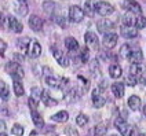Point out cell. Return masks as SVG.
<instances>
[{
    "label": "cell",
    "instance_id": "1",
    "mask_svg": "<svg viewBox=\"0 0 146 136\" xmlns=\"http://www.w3.org/2000/svg\"><path fill=\"white\" fill-rule=\"evenodd\" d=\"M6 70L13 76V79H14V80H22V79L25 77L24 69H22V67H21V65L18 63V62H15V61L8 62L7 66H6Z\"/></svg>",
    "mask_w": 146,
    "mask_h": 136
},
{
    "label": "cell",
    "instance_id": "2",
    "mask_svg": "<svg viewBox=\"0 0 146 136\" xmlns=\"http://www.w3.org/2000/svg\"><path fill=\"white\" fill-rule=\"evenodd\" d=\"M94 8H95V13L101 17H108V15H110V14H113V11H114L113 6L109 4V3H106V1H98V3H95Z\"/></svg>",
    "mask_w": 146,
    "mask_h": 136
},
{
    "label": "cell",
    "instance_id": "3",
    "mask_svg": "<svg viewBox=\"0 0 146 136\" xmlns=\"http://www.w3.org/2000/svg\"><path fill=\"white\" fill-rule=\"evenodd\" d=\"M102 89L101 87H97V88L94 89V92H92V104H94V107H97V109H101V107H104L106 103V98L101 92H102Z\"/></svg>",
    "mask_w": 146,
    "mask_h": 136
},
{
    "label": "cell",
    "instance_id": "4",
    "mask_svg": "<svg viewBox=\"0 0 146 136\" xmlns=\"http://www.w3.org/2000/svg\"><path fill=\"white\" fill-rule=\"evenodd\" d=\"M84 18V10H81L79 6H72L69 8V19L77 24V22H81Z\"/></svg>",
    "mask_w": 146,
    "mask_h": 136
},
{
    "label": "cell",
    "instance_id": "5",
    "mask_svg": "<svg viewBox=\"0 0 146 136\" xmlns=\"http://www.w3.org/2000/svg\"><path fill=\"white\" fill-rule=\"evenodd\" d=\"M26 54L29 58H39L41 55V46L39 44L37 40H31L29 46L26 48Z\"/></svg>",
    "mask_w": 146,
    "mask_h": 136
},
{
    "label": "cell",
    "instance_id": "6",
    "mask_svg": "<svg viewBox=\"0 0 146 136\" xmlns=\"http://www.w3.org/2000/svg\"><path fill=\"white\" fill-rule=\"evenodd\" d=\"M114 127L120 131V133L124 136H128V135H132L134 132H132V128H131L130 125L125 122V121L123 120V118H116V121H114Z\"/></svg>",
    "mask_w": 146,
    "mask_h": 136
},
{
    "label": "cell",
    "instance_id": "7",
    "mask_svg": "<svg viewBox=\"0 0 146 136\" xmlns=\"http://www.w3.org/2000/svg\"><path fill=\"white\" fill-rule=\"evenodd\" d=\"M84 41H86V44L91 47L92 50H98V46H99V40H98V36L95 33L92 32H87L84 34Z\"/></svg>",
    "mask_w": 146,
    "mask_h": 136
},
{
    "label": "cell",
    "instance_id": "8",
    "mask_svg": "<svg viewBox=\"0 0 146 136\" xmlns=\"http://www.w3.org/2000/svg\"><path fill=\"white\" fill-rule=\"evenodd\" d=\"M52 55L55 58V61L62 67H68L69 66V58L64 54V51H61V50H52Z\"/></svg>",
    "mask_w": 146,
    "mask_h": 136
},
{
    "label": "cell",
    "instance_id": "9",
    "mask_svg": "<svg viewBox=\"0 0 146 136\" xmlns=\"http://www.w3.org/2000/svg\"><path fill=\"white\" fill-rule=\"evenodd\" d=\"M120 33L125 39H135L138 36V30L135 28H132V26H128V25H123L120 28Z\"/></svg>",
    "mask_w": 146,
    "mask_h": 136
},
{
    "label": "cell",
    "instance_id": "10",
    "mask_svg": "<svg viewBox=\"0 0 146 136\" xmlns=\"http://www.w3.org/2000/svg\"><path fill=\"white\" fill-rule=\"evenodd\" d=\"M117 40H119V36L116 33H105V36H104V46L106 48H113L117 44Z\"/></svg>",
    "mask_w": 146,
    "mask_h": 136
},
{
    "label": "cell",
    "instance_id": "11",
    "mask_svg": "<svg viewBox=\"0 0 146 136\" xmlns=\"http://www.w3.org/2000/svg\"><path fill=\"white\" fill-rule=\"evenodd\" d=\"M46 83L48 84L50 87H52V88H61L64 84L68 83V80H64V79L55 77V76L52 74V76H50V77H46Z\"/></svg>",
    "mask_w": 146,
    "mask_h": 136
},
{
    "label": "cell",
    "instance_id": "12",
    "mask_svg": "<svg viewBox=\"0 0 146 136\" xmlns=\"http://www.w3.org/2000/svg\"><path fill=\"white\" fill-rule=\"evenodd\" d=\"M123 6H124V8H127V11H131L134 14H141L142 13V7L139 6L135 0H125L123 3Z\"/></svg>",
    "mask_w": 146,
    "mask_h": 136
},
{
    "label": "cell",
    "instance_id": "13",
    "mask_svg": "<svg viewBox=\"0 0 146 136\" xmlns=\"http://www.w3.org/2000/svg\"><path fill=\"white\" fill-rule=\"evenodd\" d=\"M8 28H10V30H13V32L15 33H21L22 32V29H24V25L21 24L18 19H17L15 17H8Z\"/></svg>",
    "mask_w": 146,
    "mask_h": 136
},
{
    "label": "cell",
    "instance_id": "14",
    "mask_svg": "<svg viewBox=\"0 0 146 136\" xmlns=\"http://www.w3.org/2000/svg\"><path fill=\"white\" fill-rule=\"evenodd\" d=\"M29 26L35 32H40L41 29H43V19L37 15H32L29 18Z\"/></svg>",
    "mask_w": 146,
    "mask_h": 136
},
{
    "label": "cell",
    "instance_id": "15",
    "mask_svg": "<svg viewBox=\"0 0 146 136\" xmlns=\"http://www.w3.org/2000/svg\"><path fill=\"white\" fill-rule=\"evenodd\" d=\"M113 22L112 21H108V19H102V21H98L97 28H98V32L101 33H108L110 29H113Z\"/></svg>",
    "mask_w": 146,
    "mask_h": 136
},
{
    "label": "cell",
    "instance_id": "16",
    "mask_svg": "<svg viewBox=\"0 0 146 136\" xmlns=\"http://www.w3.org/2000/svg\"><path fill=\"white\" fill-rule=\"evenodd\" d=\"M65 47L68 48V51L69 52H76L77 50H79V43L77 40L74 39V37H66L65 39Z\"/></svg>",
    "mask_w": 146,
    "mask_h": 136
},
{
    "label": "cell",
    "instance_id": "17",
    "mask_svg": "<svg viewBox=\"0 0 146 136\" xmlns=\"http://www.w3.org/2000/svg\"><path fill=\"white\" fill-rule=\"evenodd\" d=\"M128 61H130L131 63H141V62L143 61L142 51H141V50H134L130 54V56H128Z\"/></svg>",
    "mask_w": 146,
    "mask_h": 136
},
{
    "label": "cell",
    "instance_id": "18",
    "mask_svg": "<svg viewBox=\"0 0 146 136\" xmlns=\"http://www.w3.org/2000/svg\"><path fill=\"white\" fill-rule=\"evenodd\" d=\"M31 113H32V121L36 127H43L44 125V120L41 117L39 112L36 110V107H31Z\"/></svg>",
    "mask_w": 146,
    "mask_h": 136
},
{
    "label": "cell",
    "instance_id": "19",
    "mask_svg": "<svg viewBox=\"0 0 146 136\" xmlns=\"http://www.w3.org/2000/svg\"><path fill=\"white\" fill-rule=\"evenodd\" d=\"M112 92L116 98H123L124 96V84L123 83H113L112 84Z\"/></svg>",
    "mask_w": 146,
    "mask_h": 136
},
{
    "label": "cell",
    "instance_id": "20",
    "mask_svg": "<svg viewBox=\"0 0 146 136\" xmlns=\"http://www.w3.org/2000/svg\"><path fill=\"white\" fill-rule=\"evenodd\" d=\"M41 100H43V103L46 104V106H50V107L57 106V104H58V100L52 99V98L50 96L48 91H43V94H41Z\"/></svg>",
    "mask_w": 146,
    "mask_h": 136
},
{
    "label": "cell",
    "instance_id": "21",
    "mask_svg": "<svg viewBox=\"0 0 146 136\" xmlns=\"http://www.w3.org/2000/svg\"><path fill=\"white\" fill-rule=\"evenodd\" d=\"M128 106L131 110H139L141 109V99L137 95H131L128 98Z\"/></svg>",
    "mask_w": 146,
    "mask_h": 136
},
{
    "label": "cell",
    "instance_id": "22",
    "mask_svg": "<svg viewBox=\"0 0 146 136\" xmlns=\"http://www.w3.org/2000/svg\"><path fill=\"white\" fill-rule=\"evenodd\" d=\"M121 73H123V69L120 65H112L109 67V74H110L112 79H119L121 76Z\"/></svg>",
    "mask_w": 146,
    "mask_h": 136
},
{
    "label": "cell",
    "instance_id": "23",
    "mask_svg": "<svg viewBox=\"0 0 146 136\" xmlns=\"http://www.w3.org/2000/svg\"><path fill=\"white\" fill-rule=\"evenodd\" d=\"M142 72H143V67H142L139 63H132L130 66V74L135 76L137 79H138L139 76L142 74Z\"/></svg>",
    "mask_w": 146,
    "mask_h": 136
},
{
    "label": "cell",
    "instance_id": "24",
    "mask_svg": "<svg viewBox=\"0 0 146 136\" xmlns=\"http://www.w3.org/2000/svg\"><path fill=\"white\" fill-rule=\"evenodd\" d=\"M0 85H1V88H0V96H1V99L3 100H8L10 99V89H8L7 84L4 81H1Z\"/></svg>",
    "mask_w": 146,
    "mask_h": 136
},
{
    "label": "cell",
    "instance_id": "25",
    "mask_svg": "<svg viewBox=\"0 0 146 136\" xmlns=\"http://www.w3.org/2000/svg\"><path fill=\"white\" fill-rule=\"evenodd\" d=\"M68 118H69V114L66 112H59L51 117V120L57 121V122H65V121H68Z\"/></svg>",
    "mask_w": 146,
    "mask_h": 136
},
{
    "label": "cell",
    "instance_id": "26",
    "mask_svg": "<svg viewBox=\"0 0 146 136\" xmlns=\"http://www.w3.org/2000/svg\"><path fill=\"white\" fill-rule=\"evenodd\" d=\"M41 94H43V91H41L39 87H33V88L31 89V98H32L36 103H39V100L41 99Z\"/></svg>",
    "mask_w": 146,
    "mask_h": 136
},
{
    "label": "cell",
    "instance_id": "27",
    "mask_svg": "<svg viewBox=\"0 0 146 136\" xmlns=\"http://www.w3.org/2000/svg\"><path fill=\"white\" fill-rule=\"evenodd\" d=\"M13 88H14V92H15L17 96H22L24 95V85L21 84V81L19 80H14V83H13Z\"/></svg>",
    "mask_w": 146,
    "mask_h": 136
},
{
    "label": "cell",
    "instance_id": "28",
    "mask_svg": "<svg viewBox=\"0 0 146 136\" xmlns=\"http://www.w3.org/2000/svg\"><path fill=\"white\" fill-rule=\"evenodd\" d=\"M123 21H124V25H128V26H132V25L135 24V21H137V18H134V13H131L128 11L125 15L123 17Z\"/></svg>",
    "mask_w": 146,
    "mask_h": 136
},
{
    "label": "cell",
    "instance_id": "29",
    "mask_svg": "<svg viewBox=\"0 0 146 136\" xmlns=\"http://www.w3.org/2000/svg\"><path fill=\"white\" fill-rule=\"evenodd\" d=\"M95 11V8L92 7V3H91V0H87L86 1V4H84V14H87L88 17H94V13Z\"/></svg>",
    "mask_w": 146,
    "mask_h": 136
},
{
    "label": "cell",
    "instance_id": "30",
    "mask_svg": "<svg viewBox=\"0 0 146 136\" xmlns=\"http://www.w3.org/2000/svg\"><path fill=\"white\" fill-rule=\"evenodd\" d=\"M131 52H132V48H131L130 44H123L121 48H120V55L123 58H128Z\"/></svg>",
    "mask_w": 146,
    "mask_h": 136
},
{
    "label": "cell",
    "instance_id": "31",
    "mask_svg": "<svg viewBox=\"0 0 146 136\" xmlns=\"http://www.w3.org/2000/svg\"><path fill=\"white\" fill-rule=\"evenodd\" d=\"M54 7H55L54 1H51V0H46V1H43V10H44L47 14H51V13L54 11Z\"/></svg>",
    "mask_w": 146,
    "mask_h": 136
},
{
    "label": "cell",
    "instance_id": "32",
    "mask_svg": "<svg viewBox=\"0 0 146 136\" xmlns=\"http://www.w3.org/2000/svg\"><path fill=\"white\" fill-rule=\"evenodd\" d=\"M87 122H88V118H87V116H84V114H79V116L76 117V124H77L79 127H86Z\"/></svg>",
    "mask_w": 146,
    "mask_h": 136
},
{
    "label": "cell",
    "instance_id": "33",
    "mask_svg": "<svg viewBox=\"0 0 146 136\" xmlns=\"http://www.w3.org/2000/svg\"><path fill=\"white\" fill-rule=\"evenodd\" d=\"M17 13H18V14H21V15H26V13H28V7H26V4L19 1V3L17 4Z\"/></svg>",
    "mask_w": 146,
    "mask_h": 136
},
{
    "label": "cell",
    "instance_id": "34",
    "mask_svg": "<svg viewBox=\"0 0 146 136\" xmlns=\"http://www.w3.org/2000/svg\"><path fill=\"white\" fill-rule=\"evenodd\" d=\"M135 26H137L138 29H143V28H146V18L145 17H138L137 21H135Z\"/></svg>",
    "mask_w": 146,
    "mask_h": 136
},
{
    "label": "cell",
    "instance_id": "35",
    "mask_svg": "<svg viewBox=\"0 0 146 136\" xmlns=\"http://www.w3.org/2000/svg\"><path fill=\"white\" fill-rule=\"evenodd\" d=\"M11 133H13V135H15V136L22 135V133H24V128H22L19 124H15V125L11 128Z\"/></svg>",
    "mask_w": 146,
    "mask_h": 136
},
{
    "label": "cell",
    "instance_id": "36",
    "mask_svg": "<svg viewBox=\"0 0 146 136\" xmlns=\"http://www.w3.org/2000/svg\"><path fill=\"white\" fill-rule=\"evenodd\" d=\"M88 48L87 47H84L83 50H81V54H80V59H81V62L83 63H87V61H88Z\"/></svg>",
    "mask_w": 146,
    "mask_h": 136
},
{
    "label": "cell",
    "instance_id": "37",
    "mask_svg": "<svg viewBox=\"0 0 146 136\" xmlns=\"http://www.w3.org/2000/svg\"><path fill=\"white\" fill-rule=\"evenodd\" d=\"M29 41H31V39H29V37H22V39H18V40H17V43H18V44H17V46H18V47H21V48H25L26 46H29V44H25V43H29Z\"/></svg>",
    "mask_w": 146,
    "mask_h": 136
},
{
    "label": "cell",
    "instance_id": "38",
    "mask_svg": "<svg viewBox=\"0 0 146 136\" xmlns=\"http://www.w3.org/2000/svg\"><path fill=\"white\" fill-rule=\"evenodd\" d=\"M77 80L83 84V89H84V91H87V89H88V87H90V81L88 80H86L83 76H77Z\"/></svg>",
    "mask_w": 146,
    "mask_h": 136
},
{
    "label": "cell",
    "instance_id": "39",
    "mask_svg": "<svg viewBox=\"0 0 146 136\" xmlns=\"http://www.w3.org/2000/svg\"><path fill=\"white\" fill-rule=\"evenodd\" d=\"M137 83H138V80H137V77H135V76L130 74V76L127 77V84H128V85H131V87H135V85H137Z\"/></svg>",
    "mask_w": 146,
    "mask_h": 136
},
{
    "label": "cell",
    "instance_id": "40",
    "mask_svg": "<svg viewBox=\"0 0 146 136\" xmlns=\"http://www.w3.org/2000/svg\"><path fill=\"white\" fill-rule=\"evenodd\" d=\"M95 135H105L106 133V127L105 125H97V128H95V132H94Z\"/></svg>",
    "mask_w": 146,
    "mask_h": 136
},
{
    "label": "cell",
    "instance_id": "41",
    "mask_svg": "<svg viewBox=\"0 0 146 136\" xmlns=\"http://www.w3.org/2000/svg\"><path fill=\"white\" fill-rule=\"evenodd\" d=\"M54 73L52 70L50 69L48 66H43V77H50V76H52Z\"/></svg>",
    "mask_w": 146,
    "mask_h": 136
},
{
    "label": "cell",
    "instance_id": "42",
    "mask_svg": "<svg viewBox=\"0 0 146 136\" xmlns=\"http://www.w3.org/2000/svg\"><path fill=\"white\" fill-rule=\"evenodd\" d=\"M64 132H65V135H73V136L79 135V132H77L76 129H73V128H66Z\"/></svg>",
    "mask_w": 146,
    "mask_h": 136
},
{
    "label": "cell",
    "instance_id": "43",
    "mask_svg": "<svg viewBox=\"0 0 146 136\" xmlns=\"http://www.w3.org/2000/svg\"><path fill=\"white\" fill-rule=\"evenodd\" d=\"M14 61L18 62V63H22L24 62V56L21 55V54H14Z\"/></svg>",
    "mask_w": 146,
    "mask_h": 136
},
{
    "label": "cell",
    "instance_id": "44",
    "mask_svg": "<svg viewBox=\"0 0 146 136\" xmlns=\"http://www.w3.org/2000/svg\"><path fill=\"white\" fill-rule=\"evenodd\" d=\"M7 132H6V124H4V121H1L0 122V135H6Z\"/></svg>",
    "mask_w": 146,
    "mask_h": 136
},
{
    "label": "cell",
    "instance_id": "45",
    "mask_svg": "<svg viewBox=\"0 0 146 136\" xmlns=\"http://www.w3.org/2000/svg\"><path fill=\"white\" fill-rule=\"evenodd\" d=\"M0 47H1V51H0V54H1V56H4V51H6V48H7V46H6V41H0Z\"/></svg>",
    "mask_w": 146,
    "mask_h": 136
},
{
    "label": "cell",
    "instance_id": "46",
    "mask_svg": "<svg viewBox=\"0 0 146 136\" xmlns=\"http://www.w3.org/2000/svg\"><path fill=\"white\" fill-rule=\"evenodd\" d=\"M55 19L58 21V24L61 25V26H65V24H64V19H62V18H55Z\"/></svg>",
    "mask_w": 146,
    "mask_h": 136
},
{
    "label": "cell",
    "instance_id": "47",
    "mask_svg": "<svg viewBox=\"0 0 146 136\" xmlns=\"http://www.w3.org/2000/svg\"><path fill=\"white\" fill-rule=\"evenodd\" d=\"M142 112H143V114L146 116V106H143V109H142Z\"/></svg>",
    "mask_w": 146,
    "mask_h": 136
},
{
    "label": "cell",
    "instance_id": "48",
    "mask_svg": "<svg viewBox=\"0 0 146 136\" xmlns=\"http://www.w3.org/2000/svg\"><path fill=\"white\" fill-rule=\"evenodd\" d=\"M19 1H21V3H25V1H26V0H19Z\"/></svg>",
    "mask_w": 146,
    "mask_h": 136
}]
</instances>
